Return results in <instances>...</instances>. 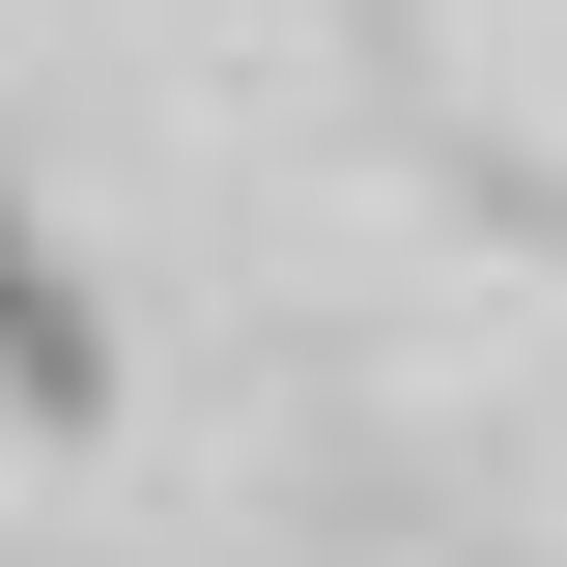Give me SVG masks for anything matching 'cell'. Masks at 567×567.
Returning a JSON list of instances; mask_svg holds the SVG:
<instances>
[{
    "mask_svg": "<svg viewBox=\"0 0 567 567\" xmlns=\"http://www.w3.org/2000/svg\"><path fill=\"white\" fill-rule=\"evenodd\" d=\"M0 425H114V312H85L58 199H29V142H0Z\"/></svg>",
    "mask_w": 567,
    "mask_h": 567,
    "instance_id": "1",
    "label": "cell"
}]
</instances>
